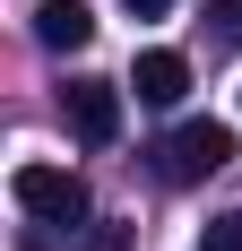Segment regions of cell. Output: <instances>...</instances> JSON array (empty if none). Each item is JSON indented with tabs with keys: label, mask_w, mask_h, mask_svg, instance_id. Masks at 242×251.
<instances>
[{
	"label": "cell",
	"mask_w": 242,
	"mask_h": 251,
	"mask_svg": "<svg viewBox=\"0 0 242 251\" xmlns=\"http://www.w3.org/2000/svg\"><path fill=\"white\" fill-rule=\"evenodd\" d=\"M9 200H18L35 226H78V217H87V182H78L70 165H18V174H9Z\"/></svg>",
	"instance_id": "1"
},
{
	"label": "cell",
	"mask_w": 242,
	"mask_h": 251,
	"mask_svg": "<svg viewBox=\"0 0 242 251\" xmlns=\"http://www.w3.org/2000/svg\"><path fill=\"white\" fill-rule=\"evenodd\" d=\"M225 165H234V130L225 122H182L165 139V182H208Z\"/></svg>",
	"instance_id": "2"
},
{
	"label": "cell",
	"mask_w": 242,
	"mask_h": 251,
	"mask_svg": "<svg viewBox=\"0 0 242 251\" xmlns=\"http://www.w3.org/2000/svg\"><path fill=\"white\" fill-rule=\"evenodd\" d=\"M70 130L87 139V148H113L121 139V87L113 78H78L70 87Z\"/></svg>",
	"instance_id": "3"
},
{
	"label": "cell",
	"mask_w": 242,
	"mask_h": 251,
	"mask_svg": "<svg viewBox=\"0 0 242 251\" xmlns=\"http://www.w3.org/2000/svg\"><path fill=\"white\" fill-rule=\"evenodd\" d=\"M35 44L44 52H87L96 44V9H87V0H44V9H35Z\"/></svg>",
	"instance_id": "4"
},
{
	"label": "cell",
	"mask_w": 242,
	"mask_h": 251,
	"mask_svg": "<svg viewBox=\"0 0 242 251\" xmlns=\"http://www.w3.org/2000/svg\"><path fill=\"white\" fill-rule=\"evenodd\" d=\"M130 87H139V104H182V96H191V61L156 44V52L130 61Z\"/></svg>",
	"instance_id": "5"
},
{
	"label": "cell",
	"mask_w": 242,
	"mask_h": 251,
	"mask_svg": "<svg viewBox=\"0 0 242 251\" xmlns=\"http://www.w3.org/2000/svg\"><path fill=\"white\" fill-rule=\"evenodd\" d=\"M208 44H217V52H242V0H208Z\"/></svg>",
	"instance_id": "6"
},
{
	"label": "cell",
	"mask_w": 242,
	"mask_h": 251,
	"mask_svg": "<svg viewBox=\"0 0 242 251\" xmlns=\"http://www.w3.org/2000/svg\"><path fill=\"white\" fill-rule=\"evenodd\" d=\"M199 251H242V208H234V217H217V226L199 234Z\"/></svg>",
	"instance_id": "7"
},
{
	"label": "cell",
	"mask_w": 242,
	"mask_h": 251,
	"mask_svg": "<svg viewBox=\"0 0 242 251\" xmlns=\"http://www.w3.org/2000/svg\"><path fill=\"white\" fill-rule=\"evenodd\" d=\"M87 251H130V234H121V226H104V234H96Z\"/></svg>",
	"instance_id": "8"
},
{
	"label": "cell",
	"mask_w": 242,
	"mask_h": 251,
	"mask_svg": "<svg viewBox=\"0 0 242 251\" xmlns=\"http://www.w3.org/2000/svg\"><path fill=\"white\" fill-rule=\"evenodd\" d=\"M130 9H139V18H165V9H173V0H130Z\"/></svg>",
	"instance_id": "9"
}]
</instances>
